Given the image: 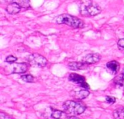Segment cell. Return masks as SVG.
<instances>
[{
  "mask_svg": "<svg viewBox=\"0 0 124 119\" xmlns=\"http://www.w3.org/2000/svg\"><path fill=\"white\" fill-rule=\"evenodd\" d=\"M101 7L95 2L87 0L80 5V12L83 15L95 16L101 12Z\"/></svg>",
  "mask_w": 124,
  "mask_h": 119,
  "instance_id": "2",
  "label": "cell"
},
{
  "mask_svg": "<svg viewBox=\"0 0 124 119\" xmlns=\"http://www.w3.org/2000/svg\"><path fill=\"white\" fill-rule=\"evenodd\" d=\"M21 79L25 81V82H29V83H32L34 82V77L30 74H27V75H23L21 76Z\"/></svg>",
  "mask_w": 124,
  "mask_h": 119,
  "instance_id": "16",
  "label": "cell"
},
{
  "mask_svg": "<svg viewBox=\"0 0 124 119\" xmlns=\"http://www.w3.org/2000/svg\"><path fill=\"white\" fill-rule=\"evenodd\" d=\"M106 102L108 103H110V104H113L116 102V98L113 97H110V96H107L106 97Z\"/></svg>",
  "mask_w": 124,
  "mask_h": 119,
  "instance_id": "19",
  "label": "cell"
},
{
  "mask_svg": "<svg viewBox=\"0 0 124 119\" xmlns=\"http://www.w3.org/2000/svg\"><path fill=\"white\" fill-rule=\"evenodd\" d=\"M22 8L16 3L12 1L11 3H9L7 7H6V11L7 13L10 14V15H15L18 12H20V9Z\"/></svg>",
  "mask_w": 124,
  "mask_h": 119,
  "instance_id": "10",
  "label": "cell"
},
{
  "mask_svg": "<svg viewBox=\"0 0 124 119\" xmlns=\"http://www.w3.org/2000/svg\"><path fill=\"white\" fill-rule=\"evenodd\" d=\"M114 83L121 87H124V76L121 74L114 79Z\"/></svg>",
  "mask_w": 124,
  "mask_h": 119,
  "instance_id": "15",
  "label": "cell"
},
{
  "mask_svg": "<svg viewBox=\"0 0 124 119\" xmlns=\"http://www.w3.org/2000/svg\"><path fill=\"white\" fill-rule=\"evenodd\" d=\"M89 95L88 89H83L75 92V97L78 100H84Z\"/></svg>",
  "mask_w": 124,
  "mask_h": 119,
  "instance_id": "12",
  "label": "cell"
},
{
  "mask_svg": "<svg viewBox=\"0 0 124 119\" xmlns=\"http://www.w3.org/2000/svg\"><path fill=\"white\" fill-rule=\"evenodd\" d=\"M27 60L30 65L40 67V68H43V67L46 66L47 64V60L44 56H42L39 54H37V53L30 55L28 57Z\"/></svg>",
  "mask_w": 124,
  "mask_h": 119,
  "instance_id": "4",
  "label": "cell"
},
{
  "mask_svg": "<svg viewBox=\"0 0 124 119\" xmlns=\"http://www.w3.org/2000/svg\"><path fill=\"white\" fill-rule=\"evenodd\" d=\"M100 60H101V55L100 54L92 53L84 57L82 59V62L87 65H91L98 63Z\"/></svg>",
  "mask_w": 124,
  "mask_h": 119,
  "instance_id": "6",
  "label": "cell"
},
{
  "mask_svg": "<svg viewBox=\"0 0 124 119\" xmlns=\"http://www.w3.org/2000/svg\"><path fill=\"white\" fill-rule=\"evenodd\" d=\"M118 49L124 52V39H121L118 40Z\"/></svg>",
  "mask_w": 124,
  "mask_h": 119,
  "instance_id": "18",
  "label": "cell"
},
{
  "mask_svg": "<svg viewBox=\"0 0 124 119\" xmlns=\"http://www.w3.org/2000/svg\"><path fill=\"white\" fill-rule=\"evenodd\" d=\"M106 67L111 73L116 74L120 69V64L117 61L113 60V61L108 62L106 65Z\"/></svg>",
  "mask_w": 124,
  "mask_h": 119,
  "instance_id": "11",
  "label": "cell"
},
{
  "mask_svg": "<svg viewBox=\"0 0 124 119\" xmlns=\"http://www.w3.org/2000/svg\"><path fill=\"white\" fill-rule=\"evenodd\" d=\"M28 68V64L25 63H16L13 65L12 73H23L27 71Z\"/></svg>",
  "mask_w": 124,
  "mask_h": 119,
  "instance_id": "8",
  "label": "cell"
},
{
  "mask_svg": "<svg viewBox=\"0 0 124 119\" xmlns=\"http://www.w3.org/2000/svg\"><path fill=\"white\" fill-rule=\"evenodd\" d=\"M68 68L73 71L85 70L88 68V65L81 62H71L68 64Z\"/></svg>",
  "mask_w": 124,
  "mask_h": 119,
  "instance_id": "9",
  "label": "cell"
},
{
  "mask_svg": "<svg viewBox=\"0 0 124 119\" xmlns=\"http://www.w3.org/2000/svg\"><path fill=\"white\" fill-rule=\"evenodd\" d=\"M0 119H13L4 113H0Z\"/></svg>",
  "mask_w": 124,
  "mask_h": 119,
  "instance_id": "20",
  "label": "cell"
},
{
  "mask_svg": "<svg viewBox=\"0 0 124 119\" xmlns=\"http://www.w3.org/2000/svg\"><path fill=\"white\" fill-rule=\"evenodd\" d=\"M52 117L54 119H78L76 116H70L66 113V112L60 111H54L52 113Z\"/></svg>",
  "mask_w": 124,
  "mask_h": 119,
  "instance_id": "7",
  "label": "cell"
},
{
  "mask_svg": "<svg viewBox=\"0 0 124 119\" xmlns=\"http://www.w3.org/2000/svg\"><path fill=\"white\" fill-rule=\"evenodd\" d=\"M63 108L65 112L68 113L73 114L75 116H78L82 114L85 111L86 106L80 102L68 100L64 103Z\"/></svg>",
  "mask_w": 124,
  "mask_h": 119,
  "instance_id": "3",
  "label": "cell"
},
{
  "mask_svg": "<svg viewBox=\"0 0 124 119\" xmlns=\"http://www.w3.org/2000/svg\"><path fill=\"white\" fill-rule=\"evenodd\" d=\"M17 60V58L16 57H15L13 55H9L6 58V62L8 63H13L16 62Z\"/></svg>",
  "mask_w": 124,
  "mask_h": 119,
  "instance_id": "17",
  "label": "cell"
},
{
  "mask_svg": "<svg viewBox=\"0 0 124 119\" xmlns=\"http://www.w3.org/2000/svg\"><path fill=\"white\" fill-rule=\"evenodd\" d=\"M121 74H122V75H124V69L123 70V71H122V73H121Z\"/></svg>",
  "mask_w": 124,
  "mask_h": 119,
  "instance_id": "21",
  "label": "cell"
},
{
  "mask_svg": "<svg viewBox=\"0 0 124 119\" xmlns=\"http://www.w3.org/2000/svg\"><path fill=\"white\" fill-rule=\"evenodd\" d=\"M113 117L115 119H124V108H120L113 111Z\"/></svg>",
  "mask_w": 124,
  "mask_h": 119,
  "instance_id": "14",
  "label": "cell"
},
{
  "mask_svg": "<svg viewBox=\"0 0 124 119\" xmlns=\"http://www.w3.org/2000/svg\"><path fill=\"white\" fill-rule=\"evenodd\" d=\"M55 21L58 24H65L73 28H81L84 26V23L82 20L68 14H62L57 16L55 18Z\"/></svg>",
  "mask_w": 124,
  "mask_h": 119,
  "instance_id": "1",
  "label": "cell"
},
{
  "mask_svg": "<svg viewBox=\"0 0 124 119\" xmlns=\"http://www.w3.org/2000/svg\"><path fill=\"white\" fill-rule=\"evenodd\" d=\"M69 80L79 84L81 87L84 88L85 89H89V84L85 81V78L76 73H71L69 76Z\"/></svg>",
  "mask_w": 124,
  "mask_h": 119,
  "instance_id": "5",
  "label": "cell"
},
{
  "mask_svg": "<svg viewBox=\"0 0 124 119\" xmlns=\"http://www.w3.org/2000/svg\"><path fill=\"white\" fill-rule=\"evenodd\" d=\"M12 1L17 4L21 8L28 9L31 7L30 0H12Z\"/></svg>",
  "mask_w": 124,
  "mask_h": 119,
  "instance_id": "13",
  "label": "cell"
}]
</instances>
